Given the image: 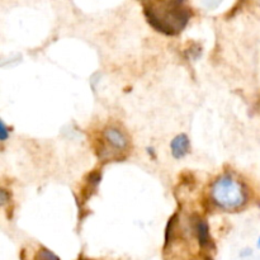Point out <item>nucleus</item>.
Here are the masks:
<instances>
[{"instance_id":"f257e3e1","label":"nucleus","mask_w":260,"mask_h":260,"mask_svg":"<svg viewBox=\"0 0 260 260\" xmlns=\"http://www.w3.org/2000/svg\"><path fill=\"white\" fill-rule=\"evenodd\" d=\"M211 197L218 207L226 211L238 210L246 200L243 184L231 175H222L213 183Z\"/></svg>"},{"instance_id":"f03ea898","label":"nucleus","mask_w":260,"mask_h":260,"mask_svg":"<svg viewBox=\"0 0 260 260\" xmlns=\"http://www.w3.org/2000/svg\"><path fill=\"white\" fill-rule=\"evenodd\" d=\"M104 139L106 141L111 145L112 147L117 150H124L128 146V140L124 136L123 132L121 129L116 128V127H108L104 131Z\"/></svg>"},{"instance_id":"7ed1b4c3","label":"nucleus","mask_w":260,"mask_h":260,"mask_svg":"<svg viewBox=\"0 0 260 260\" xmlns=\"http://www.w3.org/2000/svg\"><path fill=\"white\" fill-rule=\"evenodd\" d=\"M189 139L187 135L180 134L173 139L172 144H170V149H172V154L175 159H182L185 155L189 152Z\"/></svg>"},{"instance_id":"20e7f679","label":"nucleus","mask_w":260,"mask_h":260,"mask_svg":"<svg viewBox=\"0 0 260 260\" xmlns=\"http://www.w3.org/2000/svg\"><path fill=\"white\" fill-rule=\"evenodd\" d=\"M196 235H197L198 243L202 248H208L211 245L210 229L205 220H198V222L196 223Z\"/></svg>"},{"instance_id":"39448f33","label":"nucleus","mask_w":260,"mask_h":260,"mask_svg":"<svg viewBox=\"0 0 260 260\" xmlns=\"http://www.w3.org/2000/svg\"><path fill=\"white\" fill-rule=\"evenodd\" d=\"M35 260H60V259H58V256L56 255V254H53L51 250L42 248L38 250L37 254H36Z\"/></svg>"},{"instance_id":"423d86ee","label":"nucleus","mask_w":260,"mask_h":260,"mask_svg":"<svg viewBox=\"0 0 260 260\" xmlns=\"http://www.w3.org/2000/svg\"><path fill=\"white\" fill-rule=\"evenodd\" d=\"M0 132H2V141H5V140L8 139V127L5 126L4 122H2V129H0Z\"/></svg>"},{"instance_id":"0eeeda50","label":"nucleus","mask_w":260,"mask_h":260,"mask_svg":"<svg viewBox=\"0 0 260 260\" xmlns=\"http://www.w3.org/2000/svg\"><path fill=\"white\" fill-rule=\"evenodd\" d=\"M258 246L260 248V238H259V240H258Z\"/></svg>"},{"instance_id":"6e6552de","label":"nucleus","mask_w":260,"mask_h":260,"mask_svg":"<svg viewBox=\"0 0 260 260\" xmlns=\"http://www.w3.org/2000/svg\"><path fill=\"white\" fill-rule=\"evenodd\" d=\"M258 3H259V5H260V0H258Z\"/></svg>"}]
</instances>
